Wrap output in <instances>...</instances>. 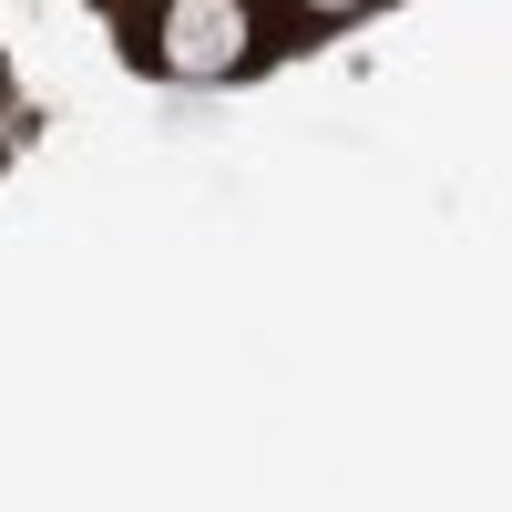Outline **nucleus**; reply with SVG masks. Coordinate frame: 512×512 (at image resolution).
Instances as JSON below:
<instances>
[{"label": "nucleus", "mask_w": 512, "mask_h": 512, "mask_svg": "<svg viewBox=\"0 0 512 512\" xmlns=\"http://www.w3.org/2000/svg\"><path fill=\"white\" fill-rule=\"evenodd\" d=\"M236 0H175V21H164V62L175 72H226L236 62Z\"/></svg>", "instance_id": "obj_1"}, {"label": "nucleus", "mask_w": 512, "mask_h": 512, "mask_svg": "<svg viewBox=\"0 0 512 512\" xmlns=\"http://www.w3.org/2000/svg\"><path fill=\"white\" fill-rule=\"evenodd\" d=\"M318 11H338V0H318Z\"/></svg>", "instance_id": "obj_2"}]
</instances>
